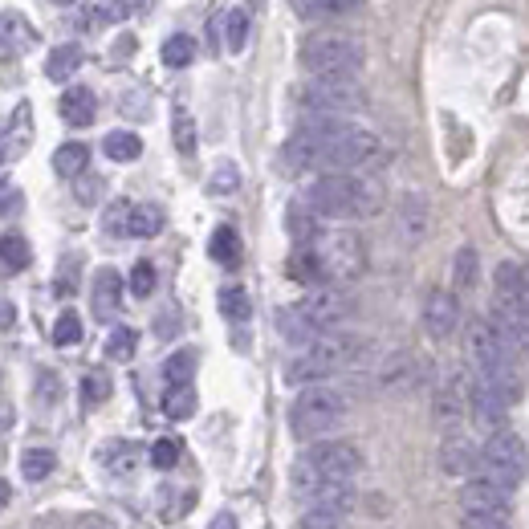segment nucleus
Returning a JSON list of instances; mask_svg holds the SVG:
<instances>
[{
  "label": "nucleus",
  "mask_w": 529,
  "mask_h": 529,
  "mask_svg": "<svg viewBox=\"0 0 529 529\" xmlns=\"http://www.w3.org/2000/svg\"><path fill=\"white\" fill-rule=\"evenodd\" d=\"M285 228H289V237L298 241V245H310L318 237V216L306 208V204H293L285 212Z\"/></svg>",
  "instance_id": "obj_29"
},
{
  "label": "nucleus",
  "mask_w": 529,
  "mask_h": 529,
  "mask_svg": "<svg viewBox=\"0 0 529 529\" xmlns=\"http://www.w3.org/2000/svg\"><path fill=\"white\" fill-rule=\"evenodd\" d=\"M208 529H237V517H232V513H216Z\"/></svg>",
  "instance_id": "obj_51"
},
{
  "label": "nucleus",
  "mask_w": 529,
  "mask_h": 529,
  "mask_svg": "<svg viewBox=\"0 0 529 529\" xmlns=\"http://www.w3.org/2000/svg\"><path fill=\"white\" fill-rule=\"evenodd\" d=\"M171 139H175V151H180V155H196V119L188 110H175Z\"/></svg>",
  "instance_id": "obj_38"
},
{
  "label": "nucleus",
  "mask_w": 529,
  "mask_h": 529,
  "mask_svg": "<svg viewBox=\"0 0 529 529\" xmlns=\"http://www.w3.org/2000/svg\"><path fill=\"white\" fill-rule=\"evenodd\" d=\"M310 249H314V257H318V265H322V281L330 285H346V281H355V277H363V269H367V249H363V241L355 237V232H346V228H338V232H318V237L310 241Z\"/></svg>",
  "instance_id": "obj_10"
},
{
  "label": "nucleus",
  "mask_w": 529,
  "mask_h": 529,
  "mask_svg": "<svg viewBox=\"0 0 529 529\" xmlns=\"http://www.w3.org/2000/svg\"><path fill=\"white\" fill-rule=\"evenodd\" d=\"M192 371H196V355H192V350H180V355H171V359L163 363V375H167L171 387L192 383Z\"/></svg>",
  "instance_id": "obj_40"
},
{
  "label": "nucleus",
  "mask_w": 529,
  "mask_h": 529,
  "mask_svg": "<svg viewBox=\"0 0 529 529\" xmlns=\"http://www.w3.org/2000/svg\"><path fill=\"white\" fill-rule=\"evenodd\" d=\"M86 163H90V147L86 143H62V147L53 151V171L66 175V180L86 175Z\"/></svg>",
  "instance_id": "obj_23"
},
{
  "label": "nucleus",
  "mask_w": 529,
  "mask_h": 529,
  "mask_svg": "<svg viewBox=\"0 0 529 529\" xmlns=\"http://www.w3.org/2000/svg\"><path fill=\"white\" fill-rule=\"evenodd\" d=\"M192 57H196V41L188 33H175L163 41V66L184 70V66H192Z\"/></svg>",
  "instance_id": "obj_34"
},
{
  "label": "nucleus",
  "mask_w": 529,
  "mask_h": 529,
  "mask_svg": "<svg viewBox=\"0 0 529 529\" xmlns=\"http://www.w3.org/2000/svg\"><path fill=\"white\" fill-rule=\"evenodd\" d=\"M395 228H399V237L403 245H420L428 237V200L416 196V192H407L395 208Z\"/></svg>",
  "instance_id": "obj_16"
},
{
  "label": "nucleus",
  "mask_w": 529,
  "mask_h": 529,
  "mask_svg": "<svg viewBox=\"0 0 529 529\" xmlns=\"http://www.w3.org/2000/svg\"><path fill=\"white\" fill-rule=\"evenodd\" d=\"M477 273H481L477 249L464 245V249L456 253V261H452V281H456V289H473V285H477Z\"/></svg>",
  "instance_id": "obj_36"
},
{
  "label": "nucleus",
  "mask_w": 529,
  "mask_h": 529,
  "mask_svg": "<svg viewBox=\"0 0 529 529\" xmlns=\"http://www.w3.org/2000/svg\"><path fill=\"white\" fill-rule=\"evenodd\" d=\"M143 5H147V0H106V5H102V17H106V21H123V17H135Z\"/></svg>",
  "instance_id": "obj_47"
},
{
  "label": "nucleus",
  "mask_w": 529,
  "mask_h": 529,
  "mask_svg": "<svg viewBox=\"0 0 529 529\" xmlns=\"http://www.w3.org/2000/svg\"><path fill=\"white\" fill-rule=\"evenodd\" d=\"M151 464L155 468H175V464H180V440H155L151 444Z\"/></svg>",
  "instance_id": "obj_46"
},
{
  "label": "nucleus",
  "mask_w": 529,
  "mask_h": 529,
  "mask_svg": "<svg viewBox=\"0 0 529 529\" xmlns=\"http://www.w3.org/2000/svg\"><path fill=\"white\" fill-rule=\"evenodd\" d=\"M477 468H481L485 481H493L497 489L513 493V489L529 477V448H525V440H521L517 432H505V428H501V432H493V436L481 444Z\"/></svg>",
  "instance_id": "obj_7"
},
{
  "label": "nucleus",
  "mask_w": 529,
  "mask_h": 529,
  "mask_svg": "<svg viewBox=\"0 0 529 529\" xmlns=\"http://www.w3.org/2000/svg\"><path fill=\"white\" fill-rule=\"evenodd\" d=\"M298 529H342V517H334V513H318V509H306L302 521H298Z\"/></svg>",
  "instance_id": "obj_48"
},
{
  "label": "nucleus",
  "mask_w": 529,
  "mask_h": 529,
  "mask_svg": "<svg viewBox=\"0 0 529 529\" xmlns=\"http://www.w3.org/2000/svg\"><path fill=\"white\" fill-rule=\"evenodd\" d=\"M220 314H224L228 322H249V314H253L249 293H245L241 285H224V289H220Z\"/></svg>",
  "instance_id": "obj_31"
},
{
  "label": "nucleus",
  "mask_w": 529,
  "mask_h": 529,
  "mask_svg": "<svg viewBox=\"0 0 529 529\" xmlns=\"http://www.w3.org/2000/svg\"><path fill=\"white\" fill-rule=\"evenodd\" d=\"M237 184H241L237 163H220V167L212 171V180H208V192H212V196H232V192H237Z\"/></svg>",
  "instance_id": "obj_41"
},
{
  "label": "nucleus",
  "mask_w": 529,
  "mask_h": 529,
  "mask_svg": "<svg viewBox=\"0 0 529 529\" xmlns=\"http://www.w3.org/2000/svg\"><path fill=\"white\" fill-rule=\"evenodd\" d=\"M90 306H94V318L110 322L123 306V277L114 273L110 265L94 273V289H90Z\"/></svg>",
  "instance_id": "obj_17"
},
{
  "label": "nucleus",
  "mask_w": 529,
  "mask_h": 529,
  "mask_svg": "<svg viewBox=\"0 0 529 529\" xmlns=\"http://www.w3.org/2000/svg\"><path fill=\"white\" fill-rule=\"evenodd\" d=\"M460 509L464 513H481V517L509 521V493L497 489L485 477H473V481H464V489H460Z\"/></svg>",
  "instance_id": "obj_14"
},
{
  "label": "nucleus",
  "mask_w": 529,
  "mask_h": 529,
  "mask_svg": "<svg viewBox=\"0 0 529 529\" xmlns=\"http://www.w3.org/2000/svg\"><path fill=\"white\" fill-rule=\"evenodd\" d=\"M289 9L302 21H326V17H346L363 9V0H289Z\"/></svg>",
  "instance_id": "obj_21"
},
{
  "label": "nucleus",
  "mask_w": 529,
  "mask_h": 529,
  "mask_svg": "<svg viewBox=\"0 0 529 529\" xmlns=\"http://www.w3.org/2000/svg\"><path fill=\"white\" fill-rule=\"evenodd\" d=\"M468 363H473L481 383L513 391V350L505 346V338L493 330L489 318H477L468 326Z\"/></svg>",
  "instance_id": "obj_9"
},
{
  "label": "nucleus",
  "mask_w": 529,
  "mask_h": 529,
  "mask_svg": "<svg viewBox=\"0 0 529 529\" xmlns=\"http://www.w3.org/2000/svg\"><path fill=\"white\" fill-rule=\"evenodd\" d=\"M293 497H298L306 509H318V513H334V517H346L355 509V485L350 481H326V477H314L306 468L293 464Z\"/></svg>",
  "instance_id": "obj_11"
},
{
  "label": "nucleus",
  "mask_w": 529,
  "mask_h": 529,
  "mask_svg": "<svg viewBox=\"0 0 529 529\" xmlns=\"http://www.w3.org/2000/svg\"><path fill=\"white\" fill-rule=\"evenodd\" d=\"M525 277H529V273H525Z\"/></svg>",
  "instance_id": "obj_56"
},
{
  "label": "nucleus",
  "mask_w": 529,
  "mask_h": 529,
  "mask_svg": "<svg viewBox=\"0 0 529 529\" xmlns=\"http://www.w3.org/2000/svg\"><path fill=\"white\" fill-rule=\"evenodd\" d=\"M281 155L293 171H359L383 155V143L375 131L346 119H302Z\"/></svg>",
  "instance_id": "obj_1"
},
{
  "label": "nucleus",
  "mask_w": 529,
  "mask_h": 529,
  "mask_svg": "<svg viewBox=\"0 0 529 529\" xmlns=\"http://www.w3.org/2000/svg\"><path fill=\"white\" fill-rule=\"evenodd\" d=\"M82 70V45H57L45 57V78L49 82H70Z\"/></svg>",
  "instance_id": "obj_22"
},
{
  "label": "nucleus",
  "mask_w": 529,
  "mask_h": 529,
  "mask_svg": "<svg viewBox=\"0 0 529 529\" xmlns=\"http://www.w3.org/2000/svg\"><path fill=\"white\" fill-rule=\"evenodd\" d=\"M302 204L314 216H330V220H367L383 208V188L371 175H355V171H326L306 188Z\"/></svg>",
  "instance_id": "obj_2"
},
{
  "label": "nucleus",
  "mask_w": 529,
  "mask_h": 529,
  "mask_svg": "<svg viewBox=\"0 0 529 529\" xmlns=\"http://www.w3.org/2000/svg\"><path fill=\"white\" fill-rule=\"evenodd\" d=\"M86 529H110V525H106V521H98V517H90V521H86Z\"/></svg>",
  "instance_id": "obj_54"
},
{
  "label": "nucleus",
  "mask_w": 529,
  "mask_h": 529,
  "mask_svg": "<svg viewBox=\"0 0 529 529\" xmlns=\"http://www.w3.org/2000/svg\"><path fill=\"white\" fill-rule=\"evenodd\" d=\"M460 525H464V529H509V521L481 517V513H460Z\"/></svg>",
  "instance_id": "obj_49"
},
{
  "label": "nucleus",
  "mask_w": 529,
  "mask_h": 529,
  "mask_svg": "<svg viewBox=\"0 0 529 529\" xmlns=\"http://www.w3.org/2000/svg\"><path fill=\"white\" fill-rule=\"evenodd\" d=\"M21 204V192L9 184V180H0V216H5V212H13Z\"/></svg>",
  "instance_id": "obj_50"
},
{
  "label": "nucleus",
  "mask_w": 529,
  "mask_h": 529,
  "mask_svg": "<svg viewBox=\"0 0 529 529\" xmlns=\"http://www.w3.org/2000/svg\"><path fill=\"white\" fill-rule=\"evenodd\" d=\"M33 41H37V33L29 29V21L21 13H5V17H0V45H13V49L21 45L25 49Z\"/></svg>",
  "instance_id": "obj_35"
},
{
  "label": "nucleus",
  "mask_w": 529,
  "mask_h": 529,
  "mask_svg": "<svg viewBox=\"0 0 529 529\" xmlns=\"http://www.w3.org/2000/svg\"><path fill=\"white\" fill-rule=\"evenodd\" d=\"M94 196H98V180L90 175V180H86V188L78 184V200H94Z\"/></svg>",
  "instance_id": "obj_52"
},
{
  "label": "nucleus",
  "mask_w": 529,
  "mask_h": 529,
  "mask_svg": "<svg viewBox=\"0 0 529 529\" xmlns=\"http://www.w3.org/2000/svg\"><path fill=\"white\" fill-rule=\"evenodd\" d=\"M477 444L468 440V436H460V432H452L444 444H440V468L448 477H468L477 468Z\"/></svg>",
  "instance_id": "obj_18"
},
{
  "label": "nucleus",
  "mask_w": 529,
  "mask_h": 529,
  "mask_svg": "<svg viewBox=\"0 0 529 529\" xmlns=\"http://www.w3.org/2000/svg\"><path fill=\"white\" fill-rule=\"evenodd\" d=\"M298 106L306 110V119H346L367 106V90L359 78H310L298 90Z\"/></svg>",
  "instance_id": "obj_8"
},
{
  "label": "nucleus",
  "mask_w": 529,
  "mask_h": 529,
  "mask_svg": "<svg viewBox=\"0 0 529 529\" xmlns=\"http://www.w3.org/2000/svg\"><path fill=\"white\" fill-rule=\"evenodd\" d=\"M53 468H57V456L49 452V448H25L21 452V477L25 481H45L49 473H53Z\"/></svg>",
  "instance_id": "obj_30"
},
{
  "label": "nucleus",
  "mask_w": 529,
  "mask_h": 529,
  "mask_svg": "<svg viewBox=\"0 0 529 529\" xmlns=\"http://www.w3.org/2000/svg\"><path fill=\"white\" fill-rule=\"evenodd\" d=\"M102 460H106V468H110L114 477H131V473H135V464H139V448L127 444V440H114V444L106 448Z\"/></svg>",
  "instance_id": "obj_32"
},
{
  "label": "nucleus",
  "mask_w": 529,
  "mask_h": 529,
  "mask_svg": "<svg viewBox=\"0 0 529 529\" xmlns=\"http://www.w3.org/2000/svg\"><path fill=\"white\" fill-rule=\"evenodd\" d=\"M110 399V379L102 371H90L82 379V403H106Z\"/></svg>",
  "instance_id": "obj_44"
},
{
  "label": "nucleus",
  "mask_w": 529,
  "mask_h": 529,
  "mask_svg": "<svg viewBox=\"0 0 529 529\" xmlns=\"http://www.w3.org/2000/svg\"><path fill=\"white\" fill-rule=\"evenodd\" d=\"M131 293H135V298H151V293H155V265L151 261H139L131 269Z\"/></svg>",
  "instance_id": "obj_43"
},
{
  "label": "nucleus",
  "mask_w": 529,
  "mask_h": 529,
  "mask_svg": "<svg viewBox=\"0 0 529 529\" xmlns=\"http://www.w3.org/2000/svg\"><path fill=\"white\" fill-rule=\"evenodd\" d=\"M9 497H13V485H9V481H0V509L9 505Z\"/></svg>",
  "instance_id": "obj_53"
},
{
  "label": "nucleus",
  "mask_w": 529,
  "mask_h": 529,
  "mask_svg": "<svg viewBox=\"0 0 529 529\" xmlns=\"http://www.w3.org/2000/svg\"><path fill=\"white\" fill-rule=\"evenodd\" d=\"M196 387L192 383H180V387H167V395H163V411L171 420H192L196 416Z\"/></svg>",
  "instance_id": "obj_28"
},
{
  "label": "nucleus",
  "mask_w": 529,
  "mask_h": 529,
  "mask_svg": "<svg viewBox=\"0 0 529 529\" xmlns=\"http://www.w3.org/2000/svg\"><path fill=\"white\" fill-rule=\"evenodd\" d=\"M468 411V387L460 375H448L440 387H436V420L440 424H456Z\"/></svg>",
  "instance_id": "obj_19"
},
{
  "label": "nucleus",
  "mask_w": 529,
  "mask_h": 529,
  "mask_svg": "<svg viewBox=\"0 0 529 529\" xmlns=\"http://www.w3.org/2000/svg\"><path fill=\"white\" fill-rule=\"evenodd\" d=\"M102 151H106V159H114V163H135V159L143 155V139H139L135 131H110V135L102 139Z\"/></svg>",
  "instance_id": "obj_25"
},
{
  "label": "nucleus",
  "mask_w": 529,
  "mask_h": 529,
  "mask_svg": "<svg viewBox=\"0 0 529 529\" xmlns=\"http://www.w3.org/2000/svg\"><path fill=\"white\" fill-rule=\"evenodd\" d=\"M62 119L70 123V127H90L94 123V114H98V98H94V90L90 86H70L66 94H62Z\"/></svg>",
  "instance_id": "obj_20"
},
{
  "label": "nucleus",
  "mask_w": 529,
  "mask_h": 529,
  "mask_svg": "<svg viewBox=\"0 0 529 529\" xmlns=\"http://www.w3.org/2000/svg\"><path fill=\"white\" fill-rule=\"evenodd\" d=\"M163 228V208L159 204H139L131 208V220H127V232L131 237H155Z\"/></svg>",
  "instance_id": "obj_33"
},
{
  "label": "nucleus",
  "mask_w": 529,
  "mask_h": 529,
  "mask_svg": "<svg viewBox=\"0 0 529 529\" xmlns=\"http://www.w3.org/2000/svg\"><path fill=\"white\" fill-rule=\"evenodd\" d=\"M245 41H249V13H245V9H232V13L224 17V45H228L232 53H241Z\"/></svg>",
  "instance_id": "obj_39"
},
{
  "label": "nucleus",
  "mask_w": 529,
  "mask_h": 529,
  "mask_svg": "<svg viewBox=\"0 0 529 529\" xmlns=\"http://www.w3.org/2000/svg\"><path fill=\"white\" fill-rule=\"evenodd\" d=\"M57 5H74V0H57Z\"/></svg>",
  "instance_id": "obj_55"
},
{
  "label": "nucleus",
  "mask_w": 529,
  "mask_h": 529,
  "mask_svg": "<svg viewBox=\"0 0 529 529\" xmlns=\"http://www.w3.org/2000/svg\"><path fill=\"white\" fill-rule=\"evenodd\" d=\"M346 314H350L346 293L334 289V285H318V289L306 293L298 306H289V310L277 314V330H281L285 342H293V346H310L314 338L338 330V326L346 322Z\"/></svg>",
  "instance_id": "obj_3"
},
{
  "label": "nucleus",
  "mask_w": 529,
  "mask_h": 529,
  "mask_svg": "<svg viewBox=\"0 0 529 529\" xmlns=\"http://www.w3.org/2000/svg\"><path fill=\"white\" fill-rule=\"evenodd\" d=\"M285 269H289V277H293V281H302V285H314V289H318V285H326V281H322V265H318V257H314V249H310V245H298V249H293Z\"/></svg>",
  "instance_id": "obj_24"
},
{
  "label": "nucleus",
  "mask_w": 529,
  "mask_h": 529,
  "mask_svg": "<svg viewBox=\"0 0 529 529\" xmlns=\"http://www.w3.org/2000/svg\"><path fill=\"white\" fill-rule=\"evenodd\" d=\"M298 468H306L314 477H326V481H350L363 468V452L346 440H318L302 452Z\"/></svg>",
  "instance_id": "obj_12"
},
{
  "label": "nucleus",
  "mask_w": 529,
  "mask_h": 529,
  "mask_svg": "<svg viewBox=\"0 0 529 529\" xmlns=\"http://www.w3.org/2000/svg\"><path fill=\"white\" fill-rule=\"evenodd\" d=\"M33 261V253H29V241L25 237H0V277H9V273H21L25 265Z\"/></svg>",
  "instance_id": "obj_27"
},
{
  "label": "nucleus",
  "mask_w": 529,
  "mask_h": 529,
  "mask_svg": "<svg viewBox=\"0 0 529 529\" xmlns=\"http://www.w3.org/2000/svg\"><path fill=\"white\" fill-rule=\"evenodd\" d=\"M367 62L363 41L346 33H314L302 41V66L314 78H355Z\"/></svg>",
  "instance_id": "obj_6"
},
{
  "label": "nucleus",
  "mask_w": 529,
  "mask_h": 529,
  "mask_svg": "<svg viewBox=\"0 0 529 529\" xmlns=\"http://www.w3.org/2000/svg\"><path fill=\"white\" fill-rule=\"evenodd\" d=\"M208 253H212V261H220V265H237L241 261V237H237V228H228V224H220L216 232H212V241H208Z\"/></svg>",
  "instance_id": "obj_26"
},
{
  "label": "nucleus",
  "mask_w": 529,
  "mask_h": 529,
  "mask_svg": "<svg viewBox=\"0 0 529 529\" xmlns=\"http://www.w3.org/2000/svg\"><path fill=\"white\" fill-rule=\"evenodd\" d=\"M359 355H363V342H359L355 334H334V330H330V334L314 338L298 359H289L285 379L298 383V387H314V383L338 375L342 367H350Z\"/></svg>",
  "instance_id": "obj_4"
},
{
  "label": "nucleus",
  "mask_w": 529,
  "mask_h": 529,
  "mask_svg": "<svg viewBox=\"0 0 529 529\" xmlns=\"http://www.w3.org/2000/svg\"><path fill=\"white\" fill-rule=\"evenodd\" d=\"M342 420H346V395L338 387H326V383L302 387V395L289 407V432L298 440H322Z\"/></svg>",
  "instance_id": "obj_5"
},
{
  "label": "nucleus",
  "mask_w": 529,
  "mask_h": 529,
  "mask_svg": "<svg viewBox=\"0 0 529 529\" xmlns=\"http://www.w3.org/2000/svg\"><path fill=\"white\" fill-rule=\"evenodd\" d=\"M135 346H139V334L131 326H114L106 338V355L114 363H127V359H135Z\"/></svg>",
  "instance_id": "obj_37"
},
{
  "label": "nucleus",
  "mask_w": 529,
  "mask_h": 529,
  "mask_svg": "<svg viewBox=\"0 0 529 529\" xmlns=\"http://www.w3.org/2000/svg\"><path fill=\"white\" fill-rule=\"evenodd\" d=\"M127 220H131V204L127 200H114L102 216V228L110 232V237H119V232H127Z\"/></svg>",
  "instance_id": "obj_45"
},
{
  "label": "nucleus",
  "mask_w": 529,
  "mask_h": 529,
  "mask_svg": "<svg viewBox=\"0 0 529 529\" xmlns=\"http://www.w3.org/2000/svg\"><path fill=\"white\" fill-rule=\"evenodd\" d=\"M509 399H513V391H505V387H493V383H473L468 387V411H473V420L493 436V432H501L505 428V416H509Z\"/></svg>",
  "instance_id": "obj_13"
},
{
  "label": "nucleus",
  "mask_w": 529,
  "mask_h": 529,
  "mask_svg": "<svg viewBox=\"0 0 529 529\" xmlns=\"http://www.w3.org/2000/svg\"><path fill=\"white\" fill-rule=\"evenodd\" d=\"M456 326H460V302H456V293L432 289L428 302H424V330L444 342V338L456 334Z\"/></svg>",
  "instance_id": "obj_15"
},
{
  "label": "nucleus",
  "mask_w": 529,
  "mask_h": 529,
  "mask_svg": "<svg viewBox=\"0 0 529 529\" xmlns=\"http://www.w3.org/2000/svg\"><path fill=\"white\" fill-rule=\"evenodd\" d=\"M53 342H57V346H74V342H82V318L66 310L62 318H57V326H53Z\"/></svg>",
  "instance_id": "obj_42"
}]
</instances>
